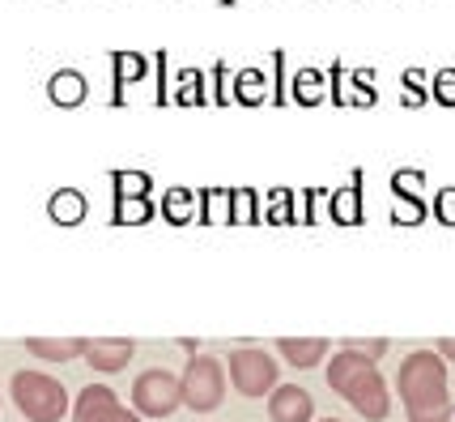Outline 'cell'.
Masks as SVG:
<instances>
[{"mask_svg": "<svg viewBox=\"0 0 455 422\" xmlns=\"http://www.w3.org/2000/svg\"><path fill=\"white\" fill-rule=\"evenodd\" d=\"M396 393L409 422H451V380H447V359L438 350H413L404 354L396 371Z\"/></svg>", "mask_w": 455, "mask_h": 422, "instance_id": "1", "label": "cell"}, {"mask_svg": "<svg viewBox=\"0 0 455 422\" xmlns=\"http://www.w3.org/2000/svg\"><path fill=\"white\" fill-rule=\"evenodd\" d=\"M328 388L345 397L366 422H383L392 414V388L383 380L375 359H362L354 350H337L328 359Z\"/></svg>", "mask_w": 455, "mask_h": 422, "instance_id": "2", "label": "cell"}, {"mask_svg": "<svg viewBox=\"0 0 455 422\" xmlns=\"http://www.w3.org/2000/svg\"><path fill=\"white\" fill-rule=\"evenodd\" d=\"M9 393H13V405L21 410V418L30 422H60L68 414V393L47 371H18L9 380Z\"/></svg>", "mask_w": 455, "mask_h": 422, "instance_id": "3", "label": "cell"}, {"mask_svg": "<svg viewBox=\"0 0 455 422\" xmlns=\"http://www.w3.org/2000/svg\"><path fill=\"white\" fill-rule=\"evenodd\" d=\"M226 367L213 354H192L183 367V405L192 414H213L226 402Z\"/></svg>", "mask_w": 455, "mask_h": 422, "instance_id": "4", "label": "cell"}, {"mask_svg": "<svg viewBox=\"0 0 455 422\" xmlns=\"http://www.w3.org/2000/svg\"><path fill=\"white\" fill-rule=\"evenodd\" d=\"M183 405V376L166 371V367H149L140 371L132 384V410L140 418H171Z\"/></svg>", "mask_w": 455, "mask_h": 422, "instance_id": "5", "label": "cell"}, {"mask_svg": "<svg viewBox=\"0 0 455 422\" xmlns=\"http://www.w3.org/2000/svg\"><path fill=\"white\" fill-rule=\"evenodd\" d=\"M226 371L243 397H268L277 388V359L259 345H235L226 359Z\"/></svg>", "mask_w": 455, "mask_h": 422, "instance_id": "6", "label": "cell"}, {"mask_svg": "<svg viewBox=\"0 0 455 422\" xmlns=\"http://www.w3.org/2000/svg\"><path fill=\"white\" fill-rule=\"evenodd\" d=\"M73 418L77 422H140L137 410H124L119 397L107 384H85L73 402Z\"/></svg>", "mask_w": 455, "mask_h": 422, "instance_id": "7", "label": "cell"}, {"mask_svg": "<svg viewBox=\"0 0 455 422\" xmlns=\"http://www.w3.org/2000/svg\"><path fill=\"white\" fill-rule=\"evenodd\" d=\"M328 85H332V102H337V107H371V102L379 99L375 94V73H371V69L345 73V64H332Z\"/></svg>", "mask_w": 455, "mask_h": 422, "instance_id": "8", "label": "cell"}, {"mask_svg": "<svg viewBox=\"0 0 455 422\" xmlns=\"http://www.w3.org/2000/svg\"><path fill=\"white\" fill-rule=\"evenodd\" d=\"M268 418L273 422H311L315 418V402L302 384H277L268 393Z\"/></svg>", "mask_w": 455, "mask_h": 422, "instance_id": "9", "label": "cell"}, {"mask_svg": "<svg viewBox=\"0 0 455 422\" xmlns=\"http://www.w3.org/2000/svg\"><path fill=\"white\" fill-rule=\"evenodd\" d=\"M132 354H137V342H132V337H90V345H85V362H90L94 371H102V376L124 371V367L132 362Z\"/></svg>", "mask_w": 455, "mask_h": 422, "instance_id": "10", "label": "cell"}, {"mask_svg": "<svg viewBox=\"0 0 455 422\" xmlns=\"http://www.w3.org/2000/svg\"><path fill=\"white\" fill-rule=\"evenodd\" d=\"M421 183H426V175H421V171H409V166L392 175V192H396V214H392V218L404 222V226H409V222H421L430 214L426 201H421Z\"/></svg>", "mask_w": 455, "mask_h": 422, "instance_id": "11", "label": "cell"}, {"mask_svg": "<svg viewBox=\"0 0 455 422\" xmlns=\"http://www.w3.org/2000/svg\"><path fill=\"white\" fill-rule=\"evenodd\" d=\"M277 350L290 367H319L328 359L332 342L328 337H277Z\"/></svg>", "mask_w": 455, "mask_h": 422, "instance_id": "12", "label": "cell"}, {"mask_svg": "<svg viewBox=\"0 0 455 422\" xmlns=\"http://www.w3.org/2000/svg\"><path fill=\"white\" fill-rule=\"evenodd\" d=\"M85 345H90V337H26V350H30L35 359H47V362L85 359Z\"/></svg>", "mask_w": 455, "mask_h": 422, "instance_id": "13", "label": "cell"}, {"mask_svg": "<svg viewBox=\"0 0 455 422\" xmlns=\"http://www.w3.org/2000/svg\"><path fill=\"white\" fill-rule=\"evenodd\" d=\"M290 99H294L298 107H319L323 99H332L328 73H319V69H298L294 77H290Z\"/></svg>", "mask_w": 455, "mask_h": 422, "instance_id": "14", "label": "cell"}, {"mask_svg": "<svg viewBox=\"0 0 455 422\" xmlns=\"http://www.w3.org/2000/svg\"><path fill=\"white\" fill-rule=\"evenodd\" d=\"M47 99L56 102V107H81V102L90 99V81L81 77L77 69H60L47 81Z\"/></svg>", "mask_w": 455, "mask_h": 422, "instance_id": "15", "label": "cell"}, {"mask_svg": "<svg viewBox=\"0 0 455 422\" xmlns=\"http://www.w3.org/2000/svg\"><path fill=\"white\" fill-rule=\"evenodd\" d=\"M111 69H116V94L111 102H124V90L149 77V56L140 52H111Z\"/></svg>", "mask_w": 455, "mask_h": 422, "instance_id": "16", "label": "cell"}, {"mask_svg": "<svg viewBox=\"0 0 455 422\" xmlns=\"http://www.w3.org/2000/svg\"><path fill=\"white\" fill-rule=\"evenodd\" d=\"M328 214H332L340 226L362 222V171H354V183H345V188H337V192L328 197Z\"/></svg>", "mask_w": 455, "mask_h": 422, "instance_id": "17", "label": "cell"}, {"mask_svg": "<svg viewBox=\"0 0 455 422\" xmlns=\"http://www.w3.org/2000/svg\"><path fill=\"white\" fill-rule=\"evenodd\" d=\"M230 94H235V102H243V107L268 102V73H264V69H238L235 81H230Z\"/></svg>", "mask_w": 455, "mask_h": 422, "instance_id": "18", "label": "cell"}, {"mask_svg": "<svg viewBox=\"0 0 455 422\" xmlns=\"http://www.w3.org/2000/svg\"><path fill=\"white\" fill-rule=\"evenodd\" d=\"M85 214H90V205H85V192H77V188H60L47 201V218L60 222V226H77Z\"/></svg>", "mask_w": 455, "mask_h": 422, "instance_id": "19", "label": "cell"}, {"mask_svg": "<svg viewBox=\"0 0 455 422\" xmlns=\"http://www.w3.org/2000/svg\"><path fill=\"white\" fill-rule=\"evenodd\" d=\"M200 214V192L192 188H171L166 197H162V218L183 226V222H192Z\"/></svg>", "mask_w": 455, "mask_h": 422, "instance_id": "20", "label": "cell"}, {"mask_svg": "<svg viewBox=\"0 0 455 422\" xmlns=\"http://www.w3.org/2000/svg\"><path fill=\"white\" fill-rule=\"evenodd\" d=\"M171 102H179V107H204V102H209V94H204V73H200V69H183L175 77Z\"/></svg>", "mask_w": 455, "mask_h": 422, "instance_id": "21", "label": "cell"}, {"mask_svg": "<svg viewBox=\"0 0 455 422\" xmlns=\"http://www.w3.org/2000/svg\"><path fill=\"white\" fill-rule=\"evenodd\" d=\"M149 218H154V201L149 197H116V222L137 226V222H149Z\"/></svg>", "mask_w": 455, "mask_h": 422, "instance_id": "22", "label": "cell"}, {"mask_svg": "<svg viewBox=\"0 0 455 422\" xmlns=\"http://www.w3.org/2000/svg\"><path fill=\"white\" fill-rule=\"evenodd\" d=\"M230 222H259V197L251 188H235L230 192Z\"/></svg>", "mask_w": 455, "mask_h": 422, "instance_id": "23", "label": "cell"}, {"mask_svg": "<svg viewBox=\"0 0 455 422\" xmlns=\"http://www.w3.org/2000/svg\"><path fill=\"white\" fill-rule=\"evenodd\" d=\"M111 180H116V197H149V188H154L145 171H116Z\"/></svg>", "mask_w": 455, "mask_h": 422, "instance_id": "24", "label": "cell"}, {"mask_svg": "<svg viewBox=\"0 0 455 422\" xmlns=\"http://www.w3.org/2000/svg\"><path fill=\"white\" fill-rule=\"evenodd\" d=\"M200 218H230V192H221V188H209V192H200Z\"/></svg>", "mask_w": 455, "mask_h": 422, "instance_id": "25", "label": "cell"}, {"mask_svg": "<svg viewBox=\"0 0 455 422\" xmlns=\"http://www.w3.org/2000/svg\"><path fill=\"white\" fill-rule=\"evenodd\" d=\"M340 350H354V354H362V359H383L387 350H392V342L387 337H345L340 342Z\"/></svg>", "mask_w": 455, "mask_h": 422, "instance_id": "26", "label": "cell"}, {"mask_svg": "<svg viewBox=\"0 0 455 422\" xmlns=\"http://www.w3.org/2000/svg\"><path fill=\"white\" fill-rule=\"evenodd\" d=\"M264 218L268 222H294V192H290V188H277V192L268 197Z\"/></svg>", "mask_w": 455, "mask_h": 422, "instance_id": "27", "label": "cell"}, {"mask_svg": "<svg viewBox=\"0 0 455 422\" xmlns=\"http://www.w3.org/2000/svg\"><path fill=\"white\" fill-rule=\"evenodd\" d=\"M400 81H404V107H421V102H430V90H426V73H421V69H409Z\"/></svg>", "mask_w": 455, "mask_h": 422, "instance_id": "28", "label": "cell"}, {"mask_svg": "<svg viewBox=\"0 0 455 422\" xmlns=\"http://www.w3.org/2000/svg\"><path fill=\"white\" fill-rule=\"evenodd\" d=\"M430 99L438 107H455V69H443V73L430 77Z\"/></svg>", "mask_w": 455, "mask_h": 422, "instance_id": "29", "label": "cell"}, {"mask_svg": "<svg viewBox=\"0 0 455 422\" xmlns=\"http://www.w3.org/2000/svg\"><path fill=\"white\" fill-rule=\"evenodd\" d=\"M438 222H447V226H455V188H438L435 197V209H430Z\"/></svg>", "mask_w": 455, "mask_h": 422, "instance_id": "30", "label": "cell"}, {"mask_svg": "<svg viewBox=\"0 0 455 422\" xmlns=\"http://www.w3.org/2000/svg\"><path fill=\"white\" fill-rule=\"evenodd\" d=\"M435 350H438V354H443L447 362H455V337H438Z\"/></svg>", "mask_w": 455, "mask_h": 422, "instance_id": "31", "label": "cell"}, {"mask_svg": "<svg viewBox=\"0 0 455 422\" xmlns=\"http://www.w3.org/2000/svg\"><path fill=\"white\" fill-rule=\"evenodd\" d=\"M319 422H345V418H319Z\"/></svg>", "mask_w": 455, "mask_h": 422, "instance_id": "32", "label": "cell"}, {"mask_svg": "<svg viewBox=\"0 0 455 422\" xmlns=\"http://www.w3.org/2000/svg\"><path fill=\"white\" fill-rule=\"evenodd\" d=\"M226 4H230V0H226Z\"/></svg>", "mask_w": 455, "mask_h": 422, "instance_id": "33", "label": "cell"}]
</instances>
